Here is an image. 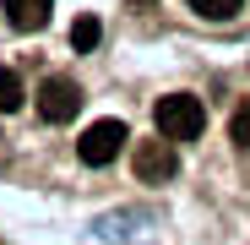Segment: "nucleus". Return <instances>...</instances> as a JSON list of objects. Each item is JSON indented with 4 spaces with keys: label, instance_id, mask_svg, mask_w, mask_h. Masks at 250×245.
Instances as JSON below:
<instances>
[{
    "label": "nucleus",
    "instance_id": "obj_3",
    "mask_svg": "<svg viewBox=\"0 0 250 245\" xmlns=\"http://www.w3.org/2000/svg\"><path fill=\"white\" fill-rule=\"evenodd\" d=\"M131 169H136V180H142V185H163V180H174V169H180L174 142H169V136H158V142H136Z\"/></svg>",
    "mask_w": 250,
    "mask_h": 245
},
{
    "label": "nucleus",
    "instance_id": "obj_6",
    "mask_svg": "<svg viewBox=\"0 0 250 245\" xmlns=\"http://www.w3.org/2000/svg\"><path fill=\"white\" fill-rule=\"evenodd\" d=\"M22 109V76L0 66V114H17Z\"/></svg>",
    "mask_w": 250,
    "mask_h": 245
},
{
    "label": "nucleus",
    "instance_id": "obj_7",
    "mask_svg": "<svg viewBox=\"0 0 250 245\" xmlns=\"http://www.w3.org/2000/svg\"><path fill=\"white\" fill-rule=\"evenodd\" d=\"M98 38H104L98 17H76L71 22V49H98Z\"/></svg>",
    "mask_w": 250,
    "mask_h": 245
},
{
    "label": "nucleus",
    "instance_id": "obj_5",
    "mask_svg": "<svg viewBox=\"0 0 250 245\" xmlns=\"http://www.w3.org/2000/svg\"><path fill=\"white\" fill-rule=\"evenodd\" d=\"M0 6H6V22L17 27V33H38L49 22V6L55 0H0Z\"/></svg>",
    "mask_w": 250,
    "mask_h": 245
},
{
    "label": "nucleus",
    "instance_id": "obj_9",
    "mask_svg": "<svg viewBox=\"0 0 250 245\" xmlns=\"http://www.w3.org/2000/svg\"><path fill=\"white\" fill-rule=\"evenodd\" d=\"M229 142L250 153V98H245V104L234 109V120H229Z\"/></svg>",
    "mask_w": 250,
    "mask_h": 245
},
{
    "label": "nucleus",
    "instance_id": "obj_1",
    "mask_svg": "<svg viewBox=\"0 0 250 245\" xmlns=\"http://www.w3.org/2000/svg\"><path fill=\"white\" fill-rule=\"evenodd\" d=\"M152 120H158V136H169V142H196L201 126H207V109H201V98H190V93H169V98H158Z\"/></svg>",
    "mask_w": 250,
    "mask_h": 245
},
{
    "label": "nucleus",
    "instance_id": "obj_8",
    "mask_svg": "<svg viewBox=\"0 0 250 245\" xmlns=\"http://www.w3.org/2000/svg\"><path fill=\"white\" fill-rule=\"evenodd\" d=\"M239 6H245V0H190V11L207 17V22H223V17H234Z\"/></svg>",
    "mask_w": 250,
    "mask_h": 245
},
{
    "label": "nucleus",
    "instance_id": "obj_2",
    "mask_svg": "<svg viewBox=\"0 0 250 245\" xmlns=\"http://www.w3.org/2000/svg\"><path fill=\"white\" fill-rule=\"evenodd\" d=\"M125 142H131V131H125L120 120H98V126L82 131L76 158H82V163H93V169H104V163H114V158H120V147H125Z\"/></svg>",
    "mask_w": 250,
    "mask_h": 245
},
{
    "label": "nucleus",
    "instance_id": "obj_4",
    "mask_svg": "<svg viewBox=\"0 0 250 245\" xmlns=\"http://www.w3.org/2000/svg\"><path fill=\"white\" fill-rule=\"evenodd\" d=\"M82 109V88L71 76H44V88H38V114L49 120V126H65V120H76Z\"/></svg>",
    "mask_w": 250,
    "mask_h": 245
}]
</instances>
